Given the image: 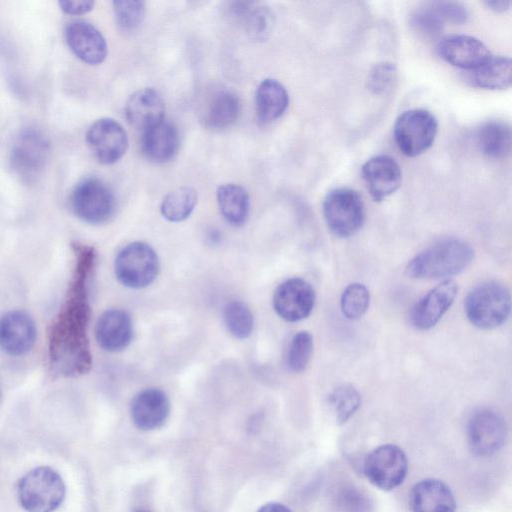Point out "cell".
<instances>
[{"instance_id":"obj_1","label":"cell","mask_w":512,"mask_h":512,"mask_svg":"<svg viewBox=\"0 0 512 512\" xmlns=\"http://www.w3.org/2000/svg\"><path fill=\"white\" fill-rule=\"evenodd\" d=\"M74 267L63 303L48 334L50 370L57 376L76 377L92 366L88 324L91 315L88 282L94 269L93 247L73 243Z\"/></svg>"},{"instance_id":"obj_2","label":"cell","mask_w":512,"mask_h":512,"mask_svg":"<svg viewBox=\"0 0 512 512\" xmlns=\"http://www.w3.org/2000/svg\"><path fill=\"white\" fill-rule=\"evenodd\" d=\"M474 257V250L464 240H441L413 257L406 266V274L414 279H442L465 270Z\"/></svg>"},{"instance_id":"obj_3","label":"cell","mask_w":512,"mask_h":512,"mask_svg":"<svg viewBox=\"0 0 512 512\" xmlns=\"http://www.w3.org/2000/svg\"><path fill=\"white\" fill-rule=\"evenodd\" d=\"M511 310V296L507 287L496 281L477 285L465 300V313L469 322L483 330L503 325Z\"/></svg>"},{"instance_id":"obj_4","label":"cell","mask_w":512,"mask_h":512,"mask_svg":"<svg viewBox=\"0 0 512 512\" xmlns=\"http://www.w3.org/2000/svg\"><path fill=\"white\" fill-rule=\"evenodd\" d=\"M65 493L63 479L47 466L29 471L17 487L18 500L27 512H54L62 504Z\"/></svg>"},{"instance_id":"obj_5","label":"cell","mask_w":512,"mask_h":512,"mask_svg":"<svg viewBox=\"0 0 512 512\" xmlns=\"http://www.w3.org/2000/svg\"><path fill=\"white\" fill-rule=\"evenodd\" d=\"M323 215L330 232L338 238L356 234L365 221V205L361 196L350 188L330 190L323 201Z\"/></svg>"},{"instance_id":"obj_6","label":"cell","mask_w":512,"mask_h":512,"mask_svg":"<svg viewBox=\"0 0 512 512\" xmlns=\"http://www.w3.org/2000/svg\"><path fill=\"white\" fill-rule=\"evenodd\" d=\"M69 201L76 217L94 225L110 220L116 209L112 190L96 177L81 180L72 190Z\"/></svg>"},{"instance_id":"obj_7","label":"cell","mask_w":512,"mask_h":512,"mask_svg":"<svg viewBox=\"0 0 512 512\" xmlns=\"http://www.w3.org/2000/svg\"><path fill=\"white\" fill-rule=\"evenodd\" d=\"M438 122L429 110L422 108L402 112L394 124V139L401 152L415 157L428 150L437 135Z\"/></svg>"},{"instance_id":"obj_8","label":"cell","mask_w":512,"mask_h":512,"mask_svg":"<svg viewBox=\"0 0 512 512\" xmlns=\"http://www.w3.org/2000/svg\"><path fill=\"white\" fill-rule=\"evenodd\" d=\"M158 271V256L154 249L144 242L129 243L115 259V275L118 281L128 288L147 287L155 280Z\"/></svg>"},{"instance_id":"obj_9","label":"cell","mask_w":512,"mask_h":512,"mask_svg":"<svg viewBox=\"0 0 512 512\" xmlns=\"http://www.w3.org/2000/svg\"><path fill=\"white\" fill-rule=\"evenodd\" d=\"M50 152L47 136L39 129H23L12 144L9 163L13 172L26 182L33 181L44 169Z\"/></svg>"},{"instance_id":"obj_10","label":"cell","mask_w":512,"mask_h":512,"mask_svg":"<svg viewBox=\"0 0 512 512\" xmlns=\"http://www.w3.org/2000/svg\"><path fill=\"white\" fill-rule=\"evenodd\" d=\"M408 472L405 452L395 444H383L370 451L363 462V473L377 488L391 491L401 485Z\"/></svg>"},{"instance_id":"obj_11","label":"cell","mask_w":512,"mask_h":512,"mask_svg":"<svg viewBox=\"0 0 512 512\" xmlns=\"http://www.w3.org/2000/svg\"><path fill=\"white\" fill-rule=\"evenodd\" d=\"M507 436L503 417L490 409L476 411L467 426L468 445L473 454L487 457L504 445Z\"/></svg>"},{"instance_id":"obj_12","label":"cell","mask_w":512,"mask_h":512,"mask_svg":"<svg viewBox=\"0 0 512 512\" xmlns=\"http://www.w3.org/2000/svg\"><path fill=\"white\" fill-rule=\"evenodd\" d=\"M86 142L102 164L119 161L128 147V136L122 125L112 118L94 121L86 132Z\"/></svg>"},{"instance_id":"obj_13","label":"cell","mask_w":512,"mask_h":512,"mask_svg":"<svg viewBox=\"0 0 512 512\" xmlns=\"http://www.w3.org/2000/svg\"><path fill=\"white\" fill-rule=\"evenodd\" d=\"M315 298V291L309 282L302 278H290L275 290L273 307L282 319L297 322L310 315Z\"/></svg>"},{"instance_id":"obj_14","label":"cell","mask_w":512,"mask_h":512,"mask_svg":"<svg viewBox=\"0 0 512 512\" xmlns=\"http://www.w3.org/2000/svg\"><path fill=\"white\" fill-rule=\"evenodd\" d=\"M458 286L453 280H445L427 292L412 307L409 320L417 330L435 326L453 304Z\"/></svg>"},{"instance_id":"obj_15","label":"cell","mask_w":512,"mask_h":512,"mask_svg":"<svg viewBox=\"0 0 512 512\" xmlns=\"http://www.w3.org/2000/svg\"><path fill=\"white\" fill-rule=\"evenodd\" d=\"M36 336V324L28 313L12 310L0 317V349L7 355L27 354L34 346Z\"/></svg>"},{"instance_id":"obj_16","label":"cell","mask_w":512,"mask_h":512,"mask_svg":"<svg viewBox=\"0 0 512 512\" xmlns=\"http://www.w3.org/2000/svg\"><path fill=\"white\" fill-rule=\"evenodd\" d=\"M65 42L73 54L89 65L102 63L108 53V46L102 33L91 23L75 20L66 25Z\"/></svg>"},{"instance_id":"obj_17","label":"cell","mask_w":512,"mask_h":512,"mask_svg":"<svg viewBox=\"0 0 512 512\" xmlns=\"http://www.w3.org/2000/svg\"><path fill=\"white\" fill-rule=\"evenodd\" d=\"M361 173L372 199L376 202L391 196L401 185V168L388 155L371 157L363 164Z\"/></svg>"},{"instance_id":"obj_18","label":"cell","mask_w":512,"mask_h":512,"mask_svg":"<svg viewBox=\"0 0 512 512\" xmlns=\"http://www.w3.org/2000/svg\"><path fill=\"white\" fill-rule=\"evenodd\" d=\"M438 55L447 63L471 70L491 57L487 46L469 35H450L441 39L436 47Z\"/></svg>"},{"instance_id":"obj_19","label":"cell","mask_w":512,"mask_h":512,"mask_svg":"<svg viewBox=\"0 0 512 512\" xmlns=\"http://www.w3.org/2000/svg\"><path fill=\"white\" fill-rule=\"evenodd\" d=\"M169 411L170 404L166 394L156 388L139 392L130 405L134 425L145 431L161 427L168 418Z\"/></svg>"},{"instance_id":"obj_20","label":"cell","mask_w":512,"mask_h":512,"mask_svg":"<svg viewBox=\"0 0 512 512\" xmlns=\"http://www.w3.org/2000/svg\"><path fill=\"white\" fill-rule=\"evenodd\" d=\"M412 512H455L456 500L449 486L440 479L425 478L411 489Z\"/></svg>"},{"instance_id":"obj_21","label":"cell","mask_w":512,"mask_h":512,"mask_svg":"<svg viewBox=\"0 0 512 512\" xmlns=\"http://www.w3.org/2000/svg\"><path fill=\"white\" fill-rule=\"evenodd\" d=\"M133 334L129 314L121 309L105 311L95 326V337L98 345L105 351L118 352L125 349L131 342Z\"/></svg>"},{"instance_id":"obj_22","label":"cell","mask_w":512,"mask_h":512,"mask_svg":"<svg viewBox=\"0 0 512 512\" xmlns=\"http://www.w3.org/2000/svg\"><path fill=\"white\" fill-rule=\"evenodd\" d=\"M202 121L210 129L221 130L231 126L240 114L238 96L227 88H216L208 93L201 110Z\"/></svg>"},{"instance_id":"obj_23","label":"cell","mask_w":512,"mask_h":512,"mask_svg":"<svg viewBox=\"0 0 512 512\" xmlns=\"http://www.w3.org/2000/svg\"><path fill=\"white\" fill-rule=\"evenodd\" d=\"M164 103L158 92L144 88L133 93L125 106L127 121L136 129L145 131L164 119Z\"/></svg>"},{"instance_id":"obj_24","label":"cell","mask_w":512,"mask_h":512,"mask_svg":"<svg viewBox=\"0 0 512 512\" xmlns=\"http://www.w3.org/2000/svg\"><path fill=\"white\" fill-rule=\"evenodd\" d=\"M179 148V134L175 125L167 120L155 124L143 131L142 150L145 156L154 162L171 160Z\"/></svg>"},{"instance_id":"obj_25","label":"cell","mask_w":512,"mask_h":512,"mask_svg":"<svg viewBox=\"0 0 512 512\" xmlns=\"http://www.w3.org/2000/svg\"><path fill=\"white\" fill-rule=\"evenodd\" d=\"M465 81L471 86L503 90L512 82V62L509 57L492 56L474 69L465 71Z\"/></svg>"},{"instance_id":"obj_26","label":"cell","mask_w":512,"mask_h":512,"mask_svg":"<svg viewBox=\"0 0 512 512\" xmlns=\"http://www.w3.org/2000/svg\"><path fill=\"white\" fill-rule=\"evenodd\" d=\"M289 104L286 88L276 79H264L255 93V106L258 120L270 123L283 115Z\"/></svg>"},{"instance_id":"obj_27","label":"cell","mask_w":512,"mask_h":512,"mask_svg":"<svg viewBox=\"0 0 512 512\" xmlns=\"http://www.w3.org/2000/svg\"><path fill=\"white\" fill-rule=\"evenodd\" d=\"M476 141L485 155L504 158L511 151V128L501 120L487 121L478 128Z\"/></svg>"},{"instance_id":"obj_28","label":"cell","mask_w":512,"mask_h":512,"mask_svg":"<svg viewBox=\"0 0 512 512\" xmlns=\"http://www.w3.org/2000/svg\"><path fill=\"white\" fill-rule=\"evenodd\" d=\"M219 209L231 225H243L249 214L250 200L247 191L237 184H223L216 192Z\"/></svg>"},{"instance_id":"obj_29","label":"cell","mask_w":512,"mask_h":512,"mask_svg":"<svg viewBox=\"0 0 512 512\" xmlns=\"http://www.w3.org/2000/svg\"><path fill=\"white\" fill-rule=\"evenodd\" d=\"M230 11L240 25L255 38L265 37L270 30L271 15L265 8L254 2H233Z\"/></svg>"},{"instance_id":"obj_30","label":"cell","mask_w":512,"mask_h":512,"mask_svg":"<svg viewBox=\"0 0 512 512\" xmlns=\"http://www.w3.org/2000/svg\"><path fill=\"white\" fill-rule=\"evenodd\" d=\"M196 204V191L191 187L182 186L163 198L160 212L167 221L181 222L191 215Z\"/></svg>"},{"instance_id":"obj_31","label":"cell","mask_w":512,"mask_h":512,"mask_svg":"<svg viewBox=\"0 0 512 512\" xmlns=\"http://www.w3.org/2000/svg\"><path fill=\"white\" fill-rule=\"evenodd\" d=\"M328 402L336 422L343 424L359 409L361 396L355 387L345 384L336 387L330 393Z\"/></svg>"},{"instance_id":"obj_32","label":"cell","mask_w":512,"mask_h":512,"mask_svg":"<svg viewBox=\"0 0 512 512\" xmlns=\"http://www.w3.org/2000/svg\"><path fill=\"white\" fill-rule=\"evenodd\" d=\"M224 323L231 335L238 339L250 336L253 330V315L248 306L241 301L228 303L223 312Z\"/></svg>"},{"instance_id":"obj_33","label":"cell","mask_w":512,"mask_h":512,"mask_svg":"<svg viewBox=\"0 0 512 512\" xmlns=\"http://www.w3.org/2000/svg\"><path fill=\"white\" fill-rule=\"evenodd\" d=\"M370 293L367 287L361 283L348 285L340 299L342 314L349 320L361 318L369 307Z\"/></svg>"},{"instance_id":"obj_34","label":"cell","mask_w":512,"mask_h":512,"mask_svg":"<svg viewBox=\"0 0 512 512\" xmlns=\"http://www.w3.org/2000/svg\"><path fill=\"white\" fill-rule=\"evenodd\" d=\"M442 20L432 3L417 8L410 17V25L415 32L426 38L438 36L444 28Z\"/></svg>"},{"instance_id":"obj_35","label":"cell","mask_w":512,"mask_h":512,"mask_svg":"<svg viewBox=\"0 0 512 512\" xmlns=\"http://www.w3.org/2000/svg\"><path fill=\"white\" fill-rule=\"evenodd\" d=\"M312 350L313 338L310 333L301 331L294 335L287 353L288 368L295 373L305 370L311 358Z\"/></svg>"},{"instance_id":"obj_36","label":"cell","mask_w":512,"mask_h":512,"mask_svg":"<svg viewBox=\"0 0 512 512\" xmlns=\"http://www.w3.org/2000/svg\"><path fill=\"white\" fill-rule=\"evenodd\" d=\"M336 512H374L371 497L358 487L342 488L335 498Z\"/></svg>"},{"instance_id":"obj_37","label":"cell","mask_w":512,"mask_h":512,"mask_svg":"<svg viewBox=\"0 0 512 512\" xmlns=\"http://www.w3.org/2000/svg\"><path fill=\"white\" fill-rule=\"evenodd\" d=\"M113 11L118 27L123 31H132L139 27L145 15L144 1H114Z\"/></svg>"},{"instance_id":"obj_38","label":"cell","mask_w":512,"mask_h":512,"mask_svg":"<svg viewBox=\"0 0 512 512\" xmlns=\"http://www.w3.org/2000/svg\"><path fill=\"white\" fill-rule=\"evenodd\" d=\"M396 78V66L391 62H381L369 72L367 86L372 93L383 94L393 86Z\"/></svg>"},{"instance_id":"obj_39","label":"cell","mask_w":512,"mask_h":512,"mask_svg":"<svg viewBox=\"0 0 512 512\" xmlns=\"http://www.w3.org/2000/svg\"><path fill=\"white\" fill-rule=\"evenodd\" d=\"M431 3L444 22L464 24L468 21L469 12L467 8L459 2L434 1Z\"/></svg>"},{"instance_id":"obj_40","label":"cell","mask_w":512,"mask_h":512,"mask_svg":"<svg viewBox=\"0 0 512 512\" xmlns=\"http://www.w3.org/2000/svg\"><path fill=\"white\" fill-rule=\"evenodd\" d=\"M59 6L61 10L66 14L82 15L93 9L94 2L89 0L60 1Z\"/></svg>"},{"instance_id":"obj_41","label":"cell","mask_w":512,"mask_h":512,"mask_svg":"<svg viewBox=\"0 0 512 512\" xmlns=\"http://www.w3.org/2000/svg\"><path fill=\"white\" fill-rule=\"evenodd\" d=\"M485 5L495 11V12H504L509 9L511 5V1L506 0H492V1H486Z\"/></svg>"},{"instance_id":"obj_42","label":"cell","mask_w":512,"mask_h":512,"mask_svg":"<svg viewBox=\"0 0 512 512\" xmlns=\"http://www.w3.org/2000/svg\"><path fill=\"white\" fill-rule=\"evenodd\" d=\"M257 512H291V510L281 503L270 502L259 508Z\"/></svg>"},{"instance_id":"obj_43","label":"cell","mask_w":512,"mask_h":512,"mask_svg":"<svg viewBox=\"0 0 512 512\" xmlns=\"http://www.w3.org/2000/svg\"><path fill=\"white\" fill-rule=\"evenodd\" d=\"M138 512H148V511H138Z\"/></svg>"}]
</instances>
